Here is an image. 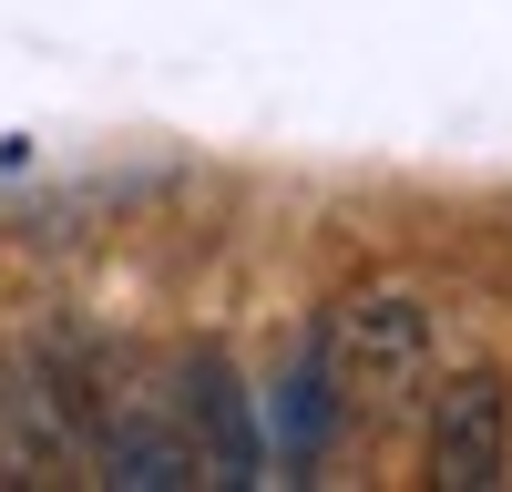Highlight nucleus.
Returning a JSON list of instances; mask_svg holds the SVG:
<instances>
[{
    "label": "nucleus",
    "instance_id": "obj_1",
    "mask_svg": "<svg viewBox=\"0 0 512 492\" xmlns=\"http://www.w3.org/2000/svg\"><path fill=\"white\" fill-rule=\"evenodd\" d=\"M502 451H512V400L492 369H461L431 400V482L482 492V482H502Z\"/></svg>",
    "mask_w": 512,
    "mask_h": 492
},
{
    "label": "nucleus",
    "instance_id": "obj_2",
    "mask_svg": "<svg viewBox=\"0 0 512 492\" xmlns=\"http://www.w3.org/2000/svg\"><path fill=\"white\" fill-rule=\"evenodd\" d=\"M338 359L359 369V380H410L420 359H431V308L410 298V287H369V298L338 308Z\"/></svg>",
    "mask_w": 512,
    "mask_h": 492
},
{
    "label": "nucleus",
    "instance_id": "obj_3",
    "mask_svg": "<svg viewBox=\"0 0 512 492\" xmlns=\"http://www.w3.org/2000/svg\"><path fill=\"white\" fill-rule=\"evenodd\" d=\"M72 451H82V431H72L62 390L31 380V369H0V472L11 482H62Z\"/></svg>",
    "mask_w": 512,
    "mask_h": 492
},
{
    "label": "nucleus",
    "instance_id": "obj_4",
    "mask_svg": "<svg viewBox=\"0 0 512 492\" xmlns=\"http://www.w3.org/2000/svg\"><path fill=\"white\" fill-rule=\"evenodd\" d=\"M185 410L205 431V472H216V482H256V421H246V390L226 380V359L185 369Z\"/></svg>",
    "mask_w": 512,
    "mask_h": 492
},
{
    "label": "nucleus",
    "instance_id": "obj_5",
    "mask_svg": "<svg viewBox=\"0 0 512 492\" xmlns=\"http://www.w3.org/2000/svg\"><path fill=\"white\" fill-rule=\"evenodd\" d=\"M103 482H134V492H154V482H205V451H195L175 421H134V410H113V421H103Z\"/></svg>",
    "mask_w": 512,
    "mask_h": 492
},
{
    "label": "nucleus",
    "instance_id": "obj_6",
    "mask_svg": "<svg viewBox=\"0 0 512 492\" xmlns=\"http://www.w3.org/2000/svg\"><path fill=\"white\" fill-rule=\"evenodd\" d=\"M318 431H328V369L308 359V369L287 380V451H297V462L318 451Z\"/></svg>",
    "mask_w": 512,
    "mask_h": 492
}]
</instances>
